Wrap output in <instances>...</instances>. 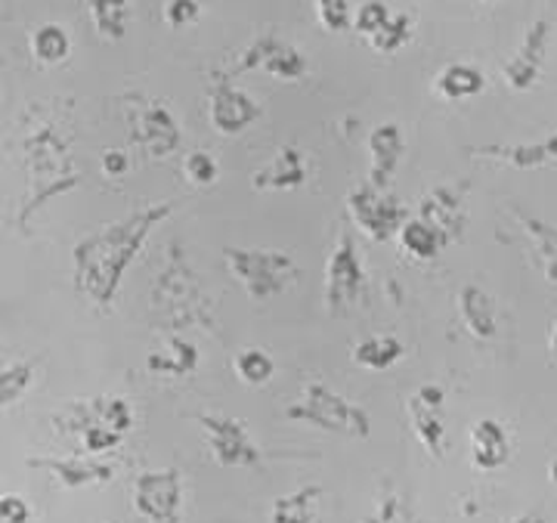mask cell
Wrapping results in <instances>:
<instances>
[{
	"label": "cell",
	"instance_id": "obj_31",
	"mask_svg": "<svg viewBox=\"0 0 557 523\" xmlns=\"http://www.w3.org/2000/svg\"><path fill=\"white\" fill-rule=\"evenodd\" d=\"M87 412L97 419L100 424H106L109 431H115L121 437H127L134 431V406L124 400V397H94V400H84Z\"/></svg>",
	"mask_w": 557,
	"mask_h": 523
},
{
	"label": "cell",
	"instance_id": "obj_29",
	"mask_svg": "<svg viewBox=\"0 0 557 523\" xmlns=\"http://www.w3.org/2000/svg\"><path fill=\"white\" fill-rule=\"evenodd\" d=\"M87 13L102 40H124L131 22V0H87Z\"/></svg>",
	"mask_w": 557,
	"mask_h": 523
},
{
	"label": "cell",
	"instance_id": "obj_3",
	"mask_svg": "<svg viewBox=\"0 0 557 523\" xmlns=\"http://www.w3.org/2000/svg\"><path fill=\"white\" fill-rule=\"evenodd\" d=\"M152 316L159 320L161 328L180 332L189 325H199L214 332V313L208 301V288L193 270L186 258V248L180 241H171L164 251L159 276L152 279V295H149Z\"/></svg>",
	"mask_w": 557,
	"mask_h": 523
},
{
	"label": "cell",
	"instance_id": "obj_15",
	"mask_svg": "<svg viewBox=\"0 0 557 523\" xmlns=\"http://www.w3.org/2000/svg\"><path fill=\"white\" fill-rule=\"evenodd\" d=\"M25 464L35 468V471H47L62 489L102 486V483L115 477V464L97 459V456H35Z\"/></svg>",
	"mask_w": 557,
	"mask_h": 523
},
{
	"label": "cell",
	"instance_id": "obj_32",
	"mask_svg": "<svg viewBox=\"0 0 557 523\" xmlns=\"http://www.w3.org/2000/svg\"><path fill=\"white\" fill-rule=\"evenodd\" d=\"M233 372H236V378L242 384L263 387L267 382H273V375H276V360L260 347H245L233 357Z\"/></svg>",
	"mask_w": 557,
	"mask_h": 523
},
{
	"label": "cell",
	"instance_id": "obj_4",
	"mask_svg": "<svg viewBox=\"0 0 557 523\" xmlns=\"http://www.w3.org/2000/svg\"><path fill=\"white\" fill-rule=\"evenodd\" d=\"M285 419L298 424H310V427L325 431V434L350 437V440H369V434H372L369 412L359 402L344 397L341 390L322 382L304 384L298 400L288 402Z\"/></svg>",
	"mask_w": 557,
	"mask_h": 523
},
{
	"label": "cell",
	"instance_id": "obj_7",
	"mask_svg": "<svg viewBox=\"0 0 557 523\" xmlns=\"http://www.w3.org/2000/svg\"><path fill=\"white\" fill-rule=\"evenodd\" d=\"M347 214L357 223L359 233L372 241H394L399 239L403 226L409 223V211L391 192H381L372 183H359L357 189L347 192Z\"/></svg>",
	"mask_w": 557,
	"mask_h": 523
},
{
	"label": "cell",
	"instance_id": "obj_9",
	"mask_svg": "<svg viewBox=\"0 0 557 523\" xmlns=\"http://www.w3.org/2000/svg\"><path fill=\"white\" fill-rule=\"evenodd\" d=\"M131 502L146 523H183V474L177 468L143 471L134 481Z\"/></svg>",
	"mask_w": 557,
	"mask_h": 523
},
{
	"label": "cell",
	"instance_id": "obj_17",
	"mask_svg": "<svg viewBox=\"0 0 557 523\" xmlns=\"http://www.w3.org/2000/svg\"><path fill=\"white\" fill-rule=\"evenodd\" d=\"M471 155L502 161L515 171H539V167H548L557 161V134L533 142H490V146L471 149Z\"/></svg>",
	"mask_w": 557,
	"mask_h": 523
},
{
	"label": "cell",
	"instance_id": "obj_22",
	"mask_svg": "<svg viewBox=\"0 0 557 523\" xmlns=\"http://www.w3.org/2000/svg\"><path fill=\"white\" fill-rule=\"evenodd\" d=\"M486 90V75L471 62H449L434 78V94L446 102H461L480 97Z\"/></svg>",
	"mask_w": 557,
	"mask_h": 523
},
{
	"label": "cell",
	"instance_id": "obj_19",
	"mask_svg": "<svg viewBox=\"0 0 557 523\" xmlns=\"http://www.w3.org/2000/svg\"><path fill=\"white\" fill-rule=\"evenodd\" d=\"M456 310L458 320H461L465 332H468L471 338H478V341H493L498 335L496 298H493L486 288H480L474 282L461 285L456 298Z\"/></svg>",
	"mask_w": 557,
	"mask_h": 523
},
{
	"label": "cell",
	"instance_id": "obj_24",
	"mask_svg": "<svg viewBox=\"0 0 557 523\" xmlns=\"http://www.w3.org/2000/svg\"><path fill=\"white\" fill-rule=\"evenodd\" d=\"M199 362L201 353L196 344L171 338L164 350L146 357V369H149L152 375H159V378H189V375L199 372Z\"/></svg>",
	"mask_w": 557,
	"mask_h": 523
},
{
	"label": "cell",
	"instance_id": "obj_6",
	"mask_svg": "<svg viewBox=\"0 0 557 523\" xmlns=\"http://www.w3.org/2000/svg\"><path fill=\"white\" fill-rule=\"evenodd\" d=\"M369 291V273L359 254V245L354 241L350 226H341L338 239L332 254L325 258V310L332 316H344L362 303Z\"/></svg>",
	"mask_w": 557,
	"mask_h": 523
},
{
	"label": "cell",
	"instance_id": "obj_41",
	"mask_svg": "<svg viewBox=\"0 0 557 523\" xmlns=\"http://www.w3.org/2000/svg\"><path fill=\"white\" fill-rule=\"evenodd\" d=\"M548 357L557 365V320L548 325Z\"/></svg>",
	"mask_w": 557,
	"mask_h": 523
},
{
	"label": "cell",
	"instance_id": "obj_27",
	"mask_svg": "<svg viewBox=\"0 0 557 523\" xmlns=\"http://www.w3.org/2000/svg\"><path fill=\"white\" fill-rule=\"evenodd\" d=\"M397 241L399 248L418 263H434L443 254V248L449 245L431 223H424L421 217H409V223L403 226Z\"/></svg>",
	"mask_w": 557,
	"mask_h": 523
},
{
	"label": "cell",
	"instance_id": "obj_40",
	"mask_svg": "<svg viewBox=\"0 0 557 523\" xmlns=\"http://www.w3.org/2000/svg\"><path fill=\"white\" fill-rule=\"evenodd\" d=\"M131 171V155L124 149H106L102 152V174L109 180H121Z\"/></svg>",
	"mask_w": 557,
	"mask_h": 523
},
{
	"label": "cell",
	"instance_id": "obj_34",
	"mask_svg": "<svg viewBox=\"0 0 557 523\" xmlns=\"http://www.w3.org/2000/svg\"><path fill=\"white\" fill-rule=\"evenodd\" d=\"M183 177L189 180V186H196V189H211L220 177L218 159L211 152H205V149L186 152V159H183Z\"/></svg>",
	"mask_w": 557,
	"mask_h": 523
},
{
	"label": "cell",
	"instance_id": "obj_38",
	"mask_svg": "<svg viewBox=\"0 0 557 523\" xmlns=\"http://www.w3.org/2000/svg\"><path fill=\"white\" fill-rule=\"evenodd\" d=\"M362 523H412L409 521V511H406V505L399 496L394 493H387L379 505H375V511L366 518Z\"/></svg>",
	"mask_w": 557,
	"mask_h": 523
},
{
	"label": "cell",
	"instance_id": "obj_21",
	"mask_svg": "<svg viewBox=\"0 0 557 523\" xmlns=\"http://www.w3.org/2000/svg\"><path fill=\"white\" fill-rule=\"evenodd\" d=\"M511 214L518 217L520 229L527 236V245H530V254L536 261L539 273L545 276V282L557 285V226L555 223L542 221L536 214L520 211L518 204H511Z\"/></svg>",
	"mask_w": 557,
	"mask_h": 523
},
{
	"label": "cell",
	"instance_id": "obj_10",
	"mask_svg": "<svg viewBox=\"0 0 557 523\" xmlns=\"http://www.w3.org/2000/svg\"><path fill=\"white\" fill-rule=\"evenodd\" d=\"M127 127H131V142L139 146L149 159H171L180 149V140H183L180 121L161 100L134 97Z\"/></svg>",
	"mask_w": 557,
	"mask_h": 523
},
{
	"label": "cell",
	"instance_id": "obj_42",
	"mask_svg": "<svg viewBox=\"0 0 557 523\" xmlns=\"http://www.w3.org/2000/svg\"><path fill=\"white\" fill-rule=\"evenodd\" d=\"M511 523H552L548 518H542L539 511H527V514H520V518H515Z\"/></svg>",
	"mask_w": 557,
	"mask_h": 523
},
{
	"label": "cell",
	"instance_id": "obj_8",
	"mask_svg": "<svg viewBox=\"0 0 557 523\" xmlns=\"http://www.w3.org/2000/svg\"><path fill=\"white\" fill-rule=\"evenodd\" d=\"M208 452L220 468H255L263 462L260 446L251 437V431L245 427V422L223 415V412H201L196 415Z\"/></svg>",
	"mask_w": 557,
	"mask_h": 523
},
{
	"label": "cell",
	"instance_id": "obj_44",
	"mask_svg": "<svg viewBox=\"0 0 557 523\" xmlns=\"http://www.w3.org/2000/svg\"><path fill=\"white\" fill-rule=\"evenodd\" d=\"M483 3H496V0H483Z\"/></svg>",
	"mask_w": 557,
	"mask_h": 523
},
{
	"label": "cell",
	"instance_id": "obj_2",
	"mask_svg": "<svg viewBox=\"0 0 557 523\" xmlns=\"http://www.w3.org/2000/svg\"><path fill=\"white\" fill-rule=\"evenodd\" d=\"M20 149L22 167H25V199H22L16 221L25 226L40 208L72 192L81 183V171L72 155V137L65 134L62 121H53V115L35 121L25 130Z\"/></svg>",
	"mask_w": 557,
	"mask_h": 523
},
{
	"label": "cell",
	"instance_id": "obj_14",
	"mask_svg": "<svg viewBox=\"0 0 557 523\" xmlns=\"http://www.w3.org/2000/svg\"><path fill=\"white\" fill-rule=\"evenodd\" d=\"M465 189L468 183H443L428 189L421 201H418V214L424 223H431L443 239L461 241L465 226H468V214H465Z\"/></svg>",
	"mask_w": 557,
	"mask_h": 523
},
{
	"label": "cell",
	"instance_id": "obj_39",
	"mask_svg": "<svg viewBox=\"0 0 557 523\" xmlns=\"http://www.w3.org/2000/svg\"><path fill=\"white\" fill-rule=\"evenodd\" d=\"M32 518H35V511L20 493H3L0 496V523H32Z\"/></svg>",
	"mask_w": 557,
	"mask_h": 523
},
{
	"label": "cell",
	"instance_id": "obj_36",
	"mask_svg": "<svg viewBox=\"0 0 557 523\" xmlns=\"http://www.w3.org/2000/svg\"><path fill=\"white\" fill-rule=\"evenodd\" d=\"M319 25L332 35H344L347 28H354V13H350V0H313Z\"/></svg>",
	"mask_w": 557,
	"mask_h": 523
},
{
	"label": "cell",
	"instance_id": "obj_12",
	"mask_svg": "<svg viewBox=\"0 0 557 523\" xmlns=\"http://www.w3.org/2000/svg\"><path fill=\"white\" fill-rule=\"evenodd\" d=\"M260 119V105L230 78H214L208 94V121L220 137H239Z\"/></svg>",
	"mask_w": 557,
	"mask_h": 523
},
{
	"label": "cell",
	"instance_id": "obj_25",
	"mask_svg": "<svg viewBox=\"0 0 557 523\" xmlns=\"http://www.w3.org/2000/svg\"><path fill=\"white\" fill-rule=\"evenodd\" d=\"M406 357V344L397 335H369L350 347V360L366 372H387Z\"/></svg>",
	"mask_w": 557,
	"mask_h": 523
},
{
	"label": "cell",
	"instance_id": "obj_28",
	"mask_svg": "<svg viewBox=\"0 0 557 523\" xmlns=\"http://www.w3.org/2000/svg\"><path fill=\"white\" fill-rule=\"evenodd\" d=\"M28 47H32V57L40 65H62L72 53V38H69V32L62 28L60 22H44L32 32Z\"/></svg>",
	"mask_w": 557,
	"mask_h": 523
},
{
	"label": "cell",
	"instance_id": "obj_11",
	"mask_svg": "<svg viewBox=\"0 0 557 523\" xmlns=\"http://www.w3.org/2000/svg\"><path fill=\"white\" fill-rule=\"evenodd\" d=\"M307 57L298 47H292L288 40L276 35H260L239 53V60L233 65L230 75H245V72H267L276 80H300L307 75Z\"/></svg>",
	"mask_w": 557,
	"mask_h": 523
},
{
	"label": "cell",
	"instance_id": "obj_16",
	"mask_svg": "<svg viewBox=\"0 0 557 523\" xmlns=\"http://www.w3.org/2000/svg\"><path fill=\"white\" fill-rule=\"evenodd\" d=\"M403 155H406V137H403V127L397 121H384L379 127H372V134H369V183L381 192H387L397 177Z\"/></svg>",
	"mask_w": 557,
	"mask_h": 523
},
{
	"label": "cell",
	"instance_id": "obj_30",
	"mask_svg": "<svg viewBox=\"0 0 557 523\" xmlns=\"http://www.w3.org/2000/svg\"><path fill=\"white\" fill-rule=\"evenodd\" d=\"M35 375H38V360L3 362V372H0V406H3V412L13 409L32 390Z\"/></svg>",
	"mask_w": 557,
	"mask_h": 523
},
{
	"label": "cell",
	"instance_id": "obj_43",
	"mask_svg": "<svg viewBox=\"0 0 557 523\" xmlns=\"http://www.w3.org/2000/svg\"><path fill=\"white\" fill-rule=\"evenodd\" d=\"M548 481L557 486V459H552V462H548Z\"/></svg>",
	"mask_w": 557,
	"mask_h": 523
},
{
	"label": "cell",
	"instance_id": "obj_23",
	"mask_svg": "<svg viewBox=\"0 0 557 523\" xmlns=\"http://www.w3.org/2000/svg\"><path fill=\"white\" fill-rule=\"evenodd\" d=\"M406 412H409V424L416 431L418 443L424 446V452L440 462L446 456V424L440 419L443 406H428V402L418 400L416 394H412L406 400Z\"/></svg>",
	"mask_w": 557,
	"mask_h": 523
},
{
	"label": "cell",
	"instance_id": "obj_18",
	"mask_svg": "<svg viewBox=\"0 0 557 523\" xmlns=\"http://www.w3.org/2000/svg\"><path fill=\"white\" fill-rule=\"evenodd\" d=\"M310 177V167H307V155L300 152L298 146H282L273 159L267 161L263 167L255 171L251 186L258 192H288V189H300Z\"/></svg>",
	"mask_w": 557,
	"mask_h": 523
},
{
	"label": "cell",
	"instance_id": "obj_20",
	"mask_svg": "<svg viewBox=\"0 0 557 523\" xmlns=\"http://www.w3.org/2000/svg\"><path fill=\"white\" fill-rule=\"evenodd\" d=\"M468 446H471V464L483 474L505 468L511 459V437H508L505 424L496 419H478L471 424Z\"/></svg>",
	"mask_w": 557,
	"mask_h": 523
},
{
	"label": "cell",
	"instance_id": "obj_5",
	"mask_svg": "<svg viewBox=\"0 0 557 523\" xmlns=\"http://www.w3.org/2000/svg\"><path fill=\"white\" fill-rule=\"evenodd\" d=\"M223 263L251 301H273L292 288L298 263L282 248H223Z\"/></svg>",
	"mask_w": 557,
	"mask_h": 523
},
{
	"label": "cell",
	"instance_id": "obj_13",
	"mask_svg": "<svg viewBox=\"0 0 557 523\" xmlns=\"http://www.w3.org/2000/svg\"><path fill=\"white\" fill-rule=\"evenodd\" d=\"M548 43H552V22L536 20L527 28L515 57L502 65V78L515 94L536 87L539 75L545 69V60H548Z\"/></svg>",
	"mask_w": 557,
	"mask_h": 523
},
{
	"label": "cell",
	"instance_id": "obj_37",
	"mask_svg": "<svg viewBox=\"0 0 557 523\" xmlns=\"http://www.w3.org/2000/svg\"><path fill=\"white\" fill-rule=\"evenodd\" d=\"M201 16V3L199 0H168L164 3V22H168V28H189L193 22H199Z\"/></svg>",
	"mask_w": 557,
	"mask_h": 523
},
{
	"label": "cell",
	"instance_id": "obj_35",
	"mask_svg": "<svg viewBox=\"0 0 557 523\" xmlns=\"http://www.w3.org/2000/svg\"><path fill=\"white\" fill-rule=\"evenodd\" d=\"M391 16L394 13H391V7L384 0H366V3H359V10L354 13V32L366 40L375 38Z\"/></svg>",
	"mask_w": 557,
	"mask_h": 523
},
{
	"label": "cell",
	"instance_id": "obj_26",
	"mask_svg": "<svg viewBox=\"0 0 557 523\" xmlns=\"http://www.w3.org/2000/svg\"><path fill=\"white\" fill-rule=\"evenodd\" d=\"M322 486L307 483L295 493H285L270 505V523H317Z\"/></svg>",
	"mask_w": 557,
	"mask_h": 523
},
{
	"label": "cell",
	"instance_id": "obj_33",
	"mask_svg": "<svg viewBox=\"0 0 557 523\" xmlns=\"http://www.w3.org/2000/svg\"><path fill=\"white\" fill-rule=\"evenodd\" d=\"M412 35H416V22H412V16H409V13H394L379 35L369 38V47H372L375 53H381V57H394V53H399V50L412 40Z\"/></svg>",
	"mask_w": 557,
	"mask_h": 523
},
{
	"label": "cell",
	"instance_id": "obj_1",
	"mask_svg": "<svg viewBox=\"0 0 557 523\" xmlns=\"http://www.w3.org/2000/svg\"><path fill=\"white\" fill-rule=\"evenodd\" d=\"M174 214V201H152L106 223L72 248V282L87 301L112 310L127 270L137 263L149 236Z\"/></svg>",
	"mask_w": 557,
	"mask_h": 523
}]
</instances>
